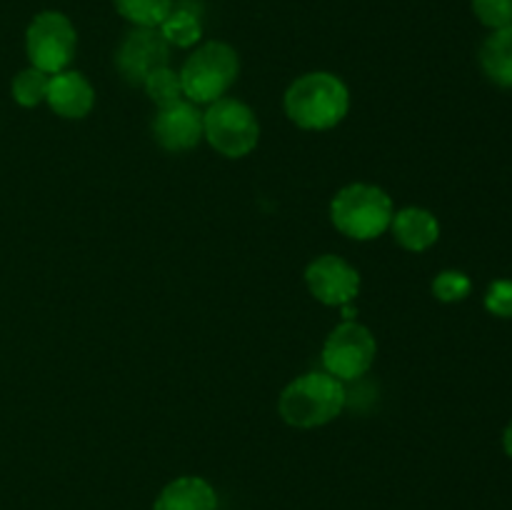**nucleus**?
Masks as SVG:
<instances>
[{
	"mask_svg": "<svg viewBox=\"0 0 512 510\" xmlns=\"http://www.w3.org/2000/svg\"><path fill=\"white\" fill-rule=\"evenodd\" d=\"M178 75L185 100L195 105H210L225 98L235 85L240 75V58L233 45L223 40H208L188 55Z\"/></svg>",
	"mask_w": 512,
	"mask_h": 510,
	"instance_id": "20e7f679",
	"label": "nucleus"
},
{
	"mask_svg": "<svg viewBox=\"0 0 512 510\" xmlns=\"http://www.w3.org/2000/svg\"><path fill=\"white\" fill-rule=\"evenodd\" d=\"M145 90L150 100H153L158 108H165V105H173L178 100H183V85H180L178 70H173L170 65L155 70L145 78V83L140 85Z\"/></svg>",
	"mask_w": 512,
	"mask_h": 510,
	"instance_id": "a211bd4d",
	"label": "nucleus"
},
{
	"mask_svg": "<svg viewBox=\"0 0 512 510\" xmlns=\"http://www.w3.org/2000/svg\"><path fill=\"white\" fill-rule=\"evenodd\" d=\"M480 68L490 83L512 88V25L493 30L480 45Z\"/></svg>",
	"mask_w": 512,
	"mask_h": 510,
	"instance_id": "4468645a",
	"label": "nucleus"
},
{
	"mask_svg": "<svg viewBox=\"0 0 512 510\" xmlns=\"http://www.w3.org/2000/svg\"><path fill=\"white\" fill-rule=\"evenodd\" d=\"M378 340L358 320H345L323 343V370L338 380H358L373 368Z\"/></svg>",
	"mask_w": 512,
	"mask_h": 510,
	"instance_id": "0eeeda50",
	"label": "nucleus"
},
{
	"mask_svg": "<svg viewBox=\"0 0 512 510\" xmlns=\"http://www.w3.org/2000/svg\"><path fill=\"white\" fill-rule=\"evenodd\" d=\"M485 308L495 318H512V280L500 278L490 283L485 293Z\"/></svg>",
	"mask_w": 512,
	"mask_h": 510,
	"instance_id": "412c9836",
	"label": "nucleus"
},
{
	"mask_svg": "<svg viewBox=\"0 0 512 510\" xmlns=\"http://www.w3.org/2000/svg\"><path fill=\"white\" fill-rule=\"evenodd\" d=\"M473 13L485 28L500 30L512 25V0H470Z\"/></svg>",
	"mask_w": 512,
	"mask_h": 510,
	"instance_id": "aec40b11",
	"label": "nucleus"
},
{
	"mask_svg": "<svg viewBox=\"0 0 512 510\" xmlns=\"http://www.w3.org/2000/svg\"><path fill=\"white\" fill-rule=\"evenodd\" d=\"M503 448H505V453H508L512 458V420H510L508 428H505V433H503Z\"/></svg>",
	"mask_w": 512,
	"mask_h": 510,
	"instance_id": "4be33fe9",
	"label": "nucleus"
},
{
	"mask_svg": "<svg viewBox=\"0 0 512 510\" xmlns=\"http://www.w3.org/2000/svg\"><path fill=\"white\" fill-rule=\"evenodd\" d=\"M153 140L168 153H185L203 140V113L190 100H178L173 105L158 108L153 125Z\"/></svg>",
	"mask_w": 512,
	"mask_h": 510,
	"instance_id": "9d476101",
	"label": "nucleus"
},
{
	"mask_svg": "<svg viewBox=\"0 0 512 510\" xmlns=\"http://www.w3.org/2000/svg\"><path fill=\"white\" fill-rule=\"evenodd\" d=\"M113 5L133 28H160L173 10V0H113Z\"/></svg>",
	"mask_w": 512,
	"mask_h": 510,
	"instance_id": "dca6fc26",
	"label": "nucleus"
},
{
	"mask_svg": "<svg viewBox=\"0 0 512 510\" xmlns=\"http://www.w3.org/2000/svg\"><path fill=\"white\" fill-rule=\"evenodd\" d=\"M393 198L380 185L350 183L330 200V220L350 240H375L390 230Z\"/></svg>",
	"mask_w": 512,
	"mask_h": 510,
	"instance_id": "7ed1b4c3",
	"label": "nucleus"
},
{
	"mask_svg": "<svg viewBox=\"0 0 512 510\" xmlns=\"http://www.w3.org/2000/svg\"><path fill=\"white\" fill-rule=\"evenodd\" d=\"M170 63V45L158 28H133L115 53L125 83L143 85L145 78Z\"/></svg>",
	"mask_w": 512,
	"mask_h": 510,
	"instance_id": "6e6552de",
	"label": "nucleus"
},
{
	"mask_svg": "<svg viewBox=\"0 0 512 510\" xmlns=\"http://www.w3.org/2000/svg\"><path fill=\"white\" fill-rule=\"evenodd\" d=\"M158 30L168 40V45H175V48H193L203 38V23H200L198 10L185 3H173V10L160 23Z\"/></svg>",
	"mask_w": 512,
	"mask_h": 510,
	"instance_id": "2eb2a0df",
	"label": "nucleus"
},
{
	"mask_svg": "<svg viewBox=\"0 0 512 510\" xmlns=\"http://www.w3.org/2000/svg\"><path fill=\"white\" fill-rule=\"evenodd\" d=\"M48 85L50 75L30 65L15 75L13 83H10V93H13L15 103L23 105V108H38L48 98Z\"/></svg>",
	"mask_w": 512,
	"mask_h": 510,
	"instance_id": "f3484780",
	"label": "nucleus"
},
{
	"mask_svg": "<svg viewBox=\"0 0 512 510\" xmlns=\"http://www.w3.org/2000/svg\"><path fill=\"white\" fill-rule=\"evenodd\" d=\"M390 233L400 248L410 250V253H425L438 243L440 223L428 208L410 205V208L395 210L393 220H390Z\"/></svg>",
	"mask_w": 512,
	"mask_h": 510,
	"instance_id": "f8f14e48",
	"label": "nucleus"
},
{
	"mask_svg": "<svg viewBox=\"0 0 512 510\" xmlns=\"http://www.w3.org/2000/svg\"><path fill=\"white\" fill-rule=\"evenodd\" d=\"M348 390L343 380L325 370H310L298 375L283 388L278 398V413L293 428H320L343 413Z\"/></svg>",
	"mask_w": 512,
	"mask_h": 510,
	"instance_id": "f03ea898",
	"label": "nucleus"
},
{
	"mask_svg": "<svg viewBox=\"0 0 512 510\" xmlns=\"http://www.w3.org/2000/svg\"><path fill=\"white\" fill-rule=\"evenodd\" d=\"M75 48H78L75 25L58 10L38 13L25 30V53L30 65L48 75L68 70Z\"/></svg>",
	"mask_w": 512,
	"mask_h": 510,
	"instance_id": "423d86ee",
	"label": "nucleus"
},
{
	"mask_svg": "<svg viewBox=\"0 0 512 510\" xmlns=\"http://www.w3.org/2000/svg\"><path fill=\"white\" fill-rule=\"evenodd\" d=\"M45 103L60 118L83 120L95 108V90L83 73H78V70H63V73L50 75Z\"/></svg>",
	"mask_w": 512,
	"mask_h": 510,
	"instance_id": "9b49d317",
	"label": "nucleus"
},
{
	"mask_svg": "<svg viewBox=\"0 0 512 510\" xmlns=\"http://www.w3.org/2000/svg\"><path fill=\"white\" fill-rule=\"evenodd\" d=\"M203 138L223 158H245L260 143L258 115L248 103L225 95L203 113Z\"/></svg>",
	"mask_w": 512,
	"mask_h": 510,
	"instance_id": "39448f33",
	"label": "nucleus"
},
{
	"mask_svg": "<svg viewBox=\"0 0 512 510\" xmlns=\"http://www.w3.org/2000/svg\"><path fill=\"white\" fill-rule=\"evenodd\" d=\"M305 285L318 303L343 308L360 293V273L345 258L325 253L305 268Z\"/></svg>",
	"mask_w": 512,
	"mask_h": 510,
	"instance_id": "1a4fd4ad",
	"label": "nucleus"
},
{
	"mask_svg": "<svg viewBox=\"0 0 512 510\" xmlns=\"http://www.w3.org/2000/svg\"><path fill=\"white\" fill-rule=\"evenodd\" d=\"M470 290H473V283L463 270H443L433 280V295L440 303H460L468 298Z\"/></svg>",
	"mask_w": 512,
	"mask_h": 510,
	"instance_id": "6ab92c4d",
	"label": "nucleus"
},
{
	"mask_svg": "<svg viewBox=\"0 0 512 510\" xmlns=\"http://www.w3.org/2000/svg\"><path fill=\"white\" fill-rule=\"evenodd\" d=\"M283 110L300 130H330L345 120L350 110V90L335 73L313 70L288 85Z\"/></svg>",
	"mask_w": 512,
	"mask_h": 510,
	"instance_id": "f257e3e1",
	"label": "nucleus"
},
{
	"mask_svg": "<svg viewBox=\"0 0 512 510\" xmlns=\"http://www.w3.org/2000/svg\"><path fill=\"white\" fill-rule=\"evenodd\" d=\"M153 510H218V495L205 478L183 475L160 490Z\"/></svg>",
	"mask_w": 512,
	"mask_h": 510,
	"instance_id": "ddd939ff",
	"label": "nucleus"
}]
</instances>
